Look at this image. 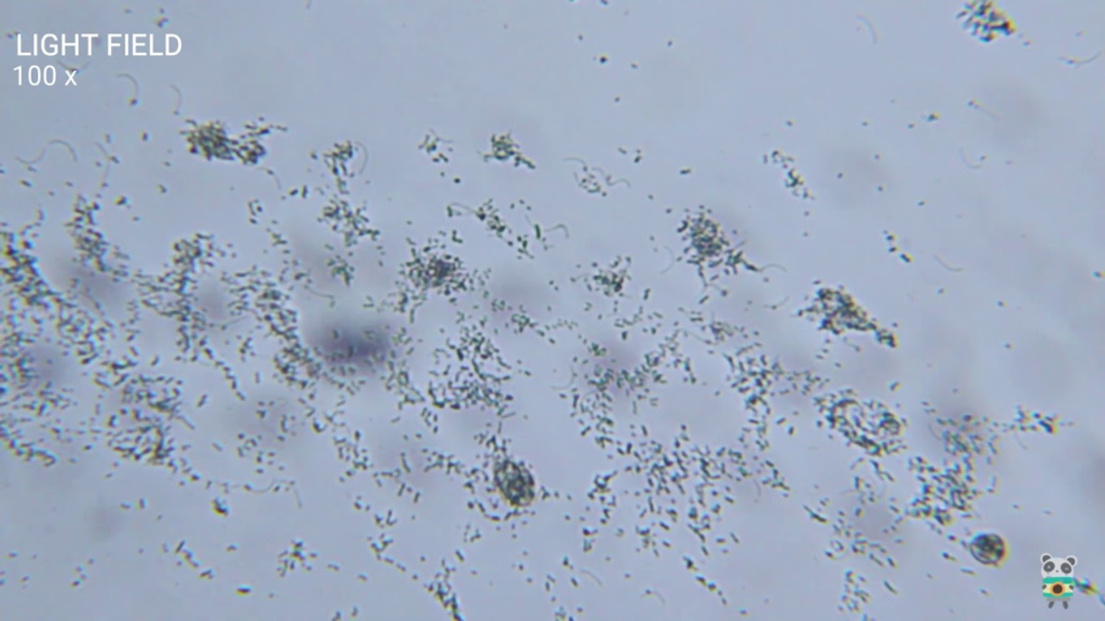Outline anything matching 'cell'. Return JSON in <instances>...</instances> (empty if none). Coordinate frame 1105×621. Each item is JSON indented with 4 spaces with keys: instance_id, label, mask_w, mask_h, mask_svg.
Listing matches in <instances>:
<instances>
[{
    "instance_id": "obj_1",
    "label": "cell",
    "mask_w": 1105,
    "mask_h": 621,
    "mask_svg": "<svg viewBox=\"0 0 1105 621\" xmlns=\"http://www.w3.org/2000/svg\"><path fill=\"white\" fill-rule=\"evenodd\" d=\"M495 481L505 500L514 506H526L535 496V482L529 471L514 462L497 465Z\"/></svg>"
},
{
    "instance_id": "obj_2",
    "label": "cell",
    "mask_w": 1105,
    "mask_h": 621,
    "mask_svg": "<svg viewBox=\"0 0 1105 621\" xmlns=\"http://www.w3.org/2000/svg\"><path fill=\"white\" fill-rule=\"evenodd\" d=\"M1003 542L996 535H982L973 543L974 556L982 563L993 564L1002 559Z\"/></svg>"
}]
</instances>
